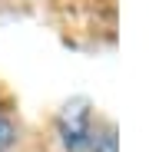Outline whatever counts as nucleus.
<instances>
[{"label": "nucleus", "instance_id": "2", "mask_svg": "<svg viewBox=\"0 0 149 152\" xmlns=\"http://www.w3.org/2000/svg\"><path fill=\"white\" fill-rule=\"evenodd\" d=\"M17 139H20V132H17V126L7 119V116H0V152H7V149H13L17 145Z\"/></svg>", "mask_w": 149, "mask_h": 152}, {"label": "nucleus", "instance_id": "1", "mask_svg": "<svg viewBox=\"0 0 149 152\" xmlns=\"http://www.w3.org/2000/svg\"><path fill=\"white\" fill-rule=\"evenodd\" d=\"M99 129H103V122L93 116L86 99L66 103L63 113L57 116V136H60V142H63L66 152H93Z\"/></svg>", "mask_w": 149, "mask_h": 152}]
</instances>
